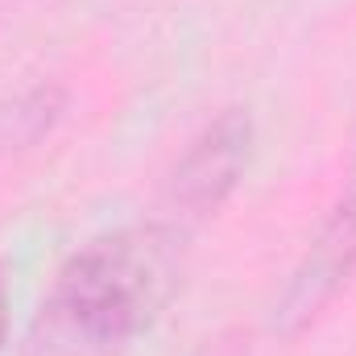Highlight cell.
<instances>
[{"mask_svg":"<svg viewBox=\"0 0 356 356\" xmlns=\"http://www.w3.org/2000/svg\"><path fill=\"white\" fill-rule=\"evenodd\" d=\"M253 149V120L241 108L220 112L182 154V162L170 175V199L191 216L216 211L241 182V170L249 166Z\"/></svg>","mask_w":356,"mask_h":356,"instance_id":"obj_2","label":"cell"},{"mask_svg":"<svg viewBox=\"0 0 356 356\" xmlns=\"http://www.w3.org/2000/svg\"><path fill=\"white\" fill-rule=\"evenodd\" d=\"M178 282V241L162 228L112 232L79 249L54 282L50 319L83 344H120L154 323Z\"/></svg>","mask_w":356,"mask_h":356,"instance_id":"obj_1","label":"cell"},{"mask_svg":"<svg viewBox=\"0 0 356 356\" xmlns=\"http://www.w3.org/2000/svg\"><path fill=\"white\" fill-rule=\"evenodd\" d=\"M356 273V182L353 191L336 203V211L327 216V224L319 228V236L311 241L302 266L294 269L282 311L277 319L286 327H302L319 315V307Z\"/></svg>","mask_w":356,"mask_h":356,"instance_id":"obj_3","label":"cell"},{"mask_svg":"<svg viewBox=\"0 0 356 356\" xmlns=\"http://www.w3.org/2000/svg\"><path fill=\"white\" fill-rule=\"evenodd\" d=\"M4 332H8V282L0 269V348H4Z\"/></svg>","mask_w":356,"mask_h":356,"instance_id":"obj_4","label":"cell"}]
</instances>
